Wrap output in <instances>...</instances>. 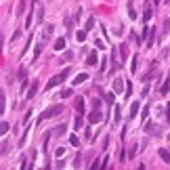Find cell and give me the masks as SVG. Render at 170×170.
Returning a JSON list of instances; mask_svg holds the SVG:
<instances>
[{
    "label": "cell",
    "mask_w": 170,
    "mask_h": 170,
    "mask_svg": "<svg viewBox=\"0 0 170 170\" xmlns=\"http://www.w3.org/2000/svg\"><path fill=\"white\" fill-rule=\"evenodd\" d=\"M97 63H99V55L93 50V53L88 55V59H86V65H90V67H93V65H97Z\"/></svg>",
    "instance_id": "52a82bcc"
},
{
    "label": "cell",
    "mask_w": 170,
    "mask_h": 170,
    "mask_svg": "<svg viewBox=\"0 0 170 170\" xmlns=\"http://www.w3.org/2000/svg\"><path fill=\"white\" fill-rule=\"evenodd\" d=\"M99 107H101V99H93V109H99Z\"/></svg>",
    "instance_id": "836d02e7"
},
{
    "label": "cell",
    "mask_w": 170,
    "mask_h": 170,
    "mask_svg": "<svg viewBox=\"0 0 170 170\" xmlns=\"http://www.w3.org/2000/svg\"><path fill=\"white\" fill-rule=\"evenodd\" d=\"M73 126H76V130H80V128L84 126V118H82V113H78V116H76V120H73Z\"/></svg>",
    "instance_id": "9a60e30c"
},
{
    "label": "cell",
    "mask_w": 170,
    "mask_h": 170,
    "mask_svg": "<svg viewBox=\"0 0 170 170\" xmlns=\"http://www.w3.org/2000/svg\"><path fill=\"white\" fill-rule=\"evenodd\" d=\"M9 128H11V126H9V122H2V124H0V132H2V134L9 132Z\"/></svg>",
    "instance_id": "83f0119b"
},
{
    "label": "cell",
    "mask_w": 170,
    "mask_h": 170,
    "mask_svg": "<svg viewBox=\"0 0 170 170\" xmlns=\"http://www.w3.org/2000/svg\"><path fill=\"white\" fill-rule=\"evenodd\" d=\"M63 57H65V59L69 61V59H72V57H73V55H72V50H65V55H63Z\"/></svg>",
    "instance_id": "ee69618b"
},
{
    "label": "cell",
    "mask_w": 170,
    "mask_h": 170,
    "mask_svg": "<svg viewBox=\"0 0 170 170\" xmlns=\"http://www.w3.org/2000/svg\"><path fill=\"white\" fill-rule=\"evenodd\" d=\"M86 32H90V30H95V17H90L88 21H86V27H84Z\"/></svg>",
    "instance_id": "cb8c5ba5"
},
{
    "label": "cell",
    "mask_w": 170,
    "mask_h": 170,
    "mask_svg": "<svg viewBox=\"0 0 170 170\" xmlns=\"http://www.w3.org/2000/svg\"><path fill=\"white\" fill-rule=\"evenodd\" d=\"M53 46H55V50H63L65 49V38H57Z\"/></svg>",
    "instance_id": "2e32d148"
},
{
    "label": "cell",
    "mask_w": 170,
    "mask_h": 170,
    "mask_svg": "<svg viewBox=\"0 0 170 170\" xmlns=\"http://www.w3.org/2000/svg\"><path fill=\"white\" fill-rule=\"evenodd\" d=\"M170 93V73L166 76V80H164V84L160 86V95H168Z\"/></svg>",
    "instance_id": "5b68a950"
},
{
    "label": "cell",
    "mask_w": 170,
    "mask_h": 170,
    "mask_svg": "<svg viewBox=\"0 0 170 170\" xmlns=\"http://www.w3.org/2000/svg\"><path fill=\"white\" fill-rule=\"evenodd\" d=\"M69 73H72V69H69V67L61 69V73H55V76H53V78L49 80V84H46V90H50V88H55V86H59L61 82H63V80H65V78L69 76Z\"/></svg>",
    "instance_id": "6da1fadb"
},
{
    "label": "cell",
    "mask_w": 170,
    "mask_h": 170,
    "mask_svg": "<svg viewBox=\"0 0 170 170\" xmlns=\"http://www.w3.org/2000/svg\"><path fill=\"white\" fill-rule=\"evenodd\" d=\"M130 93H132V84H130V82H128V84H126V97H128V95H130Z\"/></svg>",
    "instance_id": "b9f144b4"
},
{
    "label": "cell",
    "mask_w": 170,
    "mask_h": 170,
    "mask_svg": "<svg viewBox=\"0 0 170 170\" xmlns=\"http://www.w3.org/2000/svg\"><path fill=\"white\" fill-rule=\"evenodd\" d=\"M101 120H103V113L99 109H93L88 113V122H90V124H97V122H101Z\"/></svg>",
    "instance_id": "3957f363"
},
{
    "label": "cell",
    "mask_w": 170,
    "mask_h": 170,
    "mask_svg": "<svg viewBox=\"0 0 170 170\" xmlns=\"http://www.w3.org/2000/svg\"><path fill=\"white\" fill-rule=\"evenodd\" d=\"M53 30H55V25H50V23L44 25V32H42V42H44V40H46V38L53 34Z\"/></svg>",
    "instance_id": "30bf717a"
},
{
    "label": "cell",
    "mask_w": 170,
    "mask_h": 170,
    "mask_svg": "<svg viewBox=\"0 0 170 170\" xmlns=\"http://www.w3.org/2000/svg\"><path fill=\"white\" fill-rule=\"evenodd\" d=\"M145 130L149 134H153V132H156V124H153V122H147V124H145Z\"/></svg>",
    "instance_id": "484cf974"
},
{
    "label": "cell",
    "mask_w": 170,
    "mask_h": 170,
    "mask_svg": "<svg viewBox=\"0 0 170 170\" xmlns=\"http://www.w3.org/2000/svg\"><path fill=\"white\" fill-rule=\"evenodd\" d=\"M97 168H99V162H97V160H95V162L90 164V170H97Z\"/></svg>",
    "instance_id": "f6af8a7d"
},
{
    "label": "cell",
    "mask_w": 170,
    "mask_h": 170,
    "mask_svg": "<svg viewBox=\"0 0 170 170\" xmlns=\"http://www.w3.org/2000/svg\"><path fill=\"white\" fill-rule=\"evenodd\" d=\"M151 15H153V9H151V2L147 0V2H145V15H143V19L149 21V19H151Z\"/></svg>",
    "instance_id": "9c48e42d"
},
{
    "label": "cell",
    "mask_w": 170,
    "mask_h": 170,
    "mask_svg": "<svg viewBox=\"0 0 170 170\" xmlns=\"http://www.w3.org/2000/svg\"><path fill=\"white\" fill-rule=\"evenodd\" d=\"M4 109H6V97L0 95V113H4Z\"/></svg>",
    "instance_id": "d4e9b609"
},
{
    "label": "cell",
    "mask_w": 170,
    "mask_h": 170,
    "mask_svg": "<svg viewBox=\"0 0 170 170\" xmlns=\"http://www.w3.org/2000/svg\"><path fill=\"white\" fill-rule=\"evenodd\" d=\"M76 40L84 42V40H86V30H78V32H76Z\"/></svg>",
    "instance_id": "603a6c76"
},
{
    "label": "cell",
    "mask_w": 170,
    "mask_h": 170,
    "mask_svg": "<svg viewBox=\"0 0 170 170\" xmlns=\"http://www.w3.org/2000/svg\"><path fill=\"white\" fill-rule=\"evenodd\" d=\"M130 40H132V42H136V44H141V40H139V36H136V34H130Z\"/></svg>",
    "instance_id": "ab89813d"
},
{
    "label": "cell",
    "mask_w": 170,
    "mask_h": 170,
    "mask_svg": "<svg viewBox=\"0 0 170 170\" xmlns=\"http://www.w3.org/2000/svg\"><path fill=\"white\" fill-rule=\"evenodd\" d=\"M122 88H126L124 82H122V80H116V82H113V93H122Z\"/></svg>",
    "instance_id": "44dd1931"
},
{
    "label": "cell",
    "mask_w": 170,
    "mask_h": 170,
    "mask_svg": "<svg viewBox=\"0 0 170 170\" xmlns=\"http://www.w3.org/2000/svg\"><path fill=\"white\" fill-rule=\"evenodd\" d=\"M95 44H97V49H101V50L105 49V44H103V40H95Z\"/></svg>",
    "instance_id": "f35d334b"
},
{
    "label": "cell",
    "mask_w": 170,
    "mask_h": 170,
    "mask_svg": "<svg viewBox=\"0 0 170 170\" xmlns=\"http://www.w3.org/2000/svg\"><path fill=\"white\" fill-rule=\"evenodd\" d=\"M72 95H73V93H72V90H69V88H67V90H63V93H61V97H63V99L72 97Z\"/></svg>",
    "instance_id": "e575fe53"
},
{
    "label": "cell",
    "mask_w": 170,
    "mask_h": 170,
    "mask_svg": "<svg viewBox=\"0 0 170 170\" xmlns=\"http://www.w3.org/2000/svg\"><path fill=\"white\" fill-rule=\"evenodd\" d=\"M23 13H25V0H19V4H17V11H15V15H19V17H21Z\"/></svg>",
    "instance_id": "d6986e66"
},
{
    "label": "cell",
    "mask_w": 170,
    "mask_h": 170,
    "mask_svg": "<svg viewBox=\"0 0 170 170\" xmlns=\"http://www.w3.org/2000/svg\"><path fill=\"white\" fill-rule=\"evenodd\" d=\"M158 153H160V158L164 160V162H170V151L168 149H160Z\"/></svg>",
    "instance_id": "ffe728a7"
},
{
    "label": "cell",
    "mask_w": 170,
    "mask_h": 170,
    "mask_svg": "<svg viewBox=\"0 0 170 170\" xmlns=\"http://www.w3.org/2000/svg\"><path fill=\"white\" fill-rule=\"evenodd\" d=\"M76 111L84 116V99H82V97H78V99H76Z\"/></svg>",
    "instance_id": "4fadbf2b"
},
{
    "label": "cell",
    "mask_w": 170,
    "mask_h": 170,
    "mask_svg": "<svg viewBox=\"0 0 170 170\" xmlns=\"http://www.w3.org/2000/svg\"><path fill=\"white\" fill-rule=\"evenodd\" d=\"M126 59H128V50H126V44H120V61L124 63Z\"/></svg>",
    "instance_id": "e0dca14e"
},
{
    "label": "cell",
    "mask_w": 170,
    "mask_h": 170,
    "mask_svg": "<svg viewBox=\"0 0 170 170\" xmlns=\"http://www.w3.org/2000/svg\"><path fill=\"white\" fill-rule=\"evenodd\" d=\"M162 25H164V27H162V36H166V34H168V30H170V19H164Z\"/></svg>",
    "instance_id": "7402d4cb"
},
{
    "label": "cell",
    "mask_w": 170,
    "mask_h": 170,
    "mask_svg": "<svg viewBox=\"0 0 170 170\" xmlns=\"http://www.w3.org/2000/svg\"><path fill=\"white\" fill-rule=\"evenodd\" d=\"M156 27H149V32H147V40H145V46H153V40H156Z\"/></svg>",
    "instance_id": "277c9868"
},
{
    "label": "cell",
    "mask_w": 170,
    "mask_h": 170,
    "mask_svg": "<svg viewBox=\"0 0 170 170\" xmlns=\"http://www.w3.org/2000/svg\"><path fill=\"white\" fill-rule=\"evenodd\" d=\"M44 44V42H42ZM42 44H36V50H34V59H38L40 57V53H42Z\"/></svg>",
    "instance_id": "4dcf8cb0"
},
{
    "label": "cell",
    "mask_w": 170,
    "mask_h": 170,
    "mask_svg": "<svg viewBox=\"0 0 170 170\" xmlns=\"http://www.w3.org/2000/svg\"><path fill=\"white\" fill-rule=\"evenodd\" d=\"M86 80H88V73H78V76L73 78V86L82 84V82H86Z\"/></svg>",
    "instance_id": "7c38bea8"
},
{
    "label": "cell",
    "mask_w": 170,
    "mask_h": 170,
    "mask_svg": "<svg viewBox=\"0 0 170 170\" xmlns=\"http://www.w3.org/2000/svg\"><path fill=\"white\" fill-rule=\"evenodd\" d=\"M9 145H11L9 141H2V156H6V153H9Z\"/></svg>",
    "instance_id": "1f68e13d"
},
{
    "label": "cell",
    "mask_w": 170,
    "mask_h": 170,
    "mask_svg": "<svg viewBox=\"0 0 170 170\" xmlns=\"http://www.w3.org/2000/svg\"><path fill=\"white\" fill-rule=\"evenodd\" d=\"M139 109H141V105H139V103H136V101H134L132 105H130V111H128V120H132L134 116H136V113H139Z\"/></svg>",
    "instance_id": "ba28073f"
},
{
    "label": "cell",
    "mask_w": 170,
    "mask_h": 170,
    "mask_svg": "<svg viewBox=\"0 0 170 170\" xmlns=\"http://www.w3.org/2000/svg\"><path fill=\"white\" fill-rule=\"evenodd\" d=\"M32 111H34V109H27V111H25V116H23V124H27V122H30V118H32Z\"/></svg>",
    "instance_id": "d6a6232c"
},
{
    "label": "cell",
    "mask_w": 170,
    "mask_h": 170,
    "mask_svg": "<svg viewBox=\"0 0 170 170\" xmlns=\"http://www.w3.org/2000/svg\"><path fill=\"white\" fill-rule=\"evenodd\" d=\"M164 111H166V122H170V105H166V109Z\"/></svg>",
    "instance_id": "7bdbcfd3"
},
{
    "label": "cell",
    "mask_w": 170,
    "mask_h": 170,
    "mask_svg": "<svg viewBox=\"0 0 170 170\" xmlns=\"http://www.w3.org/2000/svg\"><path fill=\"white\" fill-rule=\"evenodd\" d=\"M130 65H132V73H136V69H139V55L132 57V63H130Z\"/></svg>",
    "instance_id": "4316f807"
},
{
    "label": "cell",
    "mask_w": 170,
    "mask_h": 170,
    "mask_svg": "<svg viewBox=\"0 0 170 170\" xmlns=\"http://www.w3.org/2000/svg\"><path fill=\"white\" fill-rule=\"evenodd\" d=\"M34 2H36V0H34Z\"/></svg>",
    "instance_id": "bcb514c9"
},
{
    "label": "cell",
    "mask_w": 170,
    "mask_h": 170,
    "mask_svg": "<svg viewBox=\"0 0 170 170\" xmlns=\"http://www.w3.org/2000/svg\"><path fill=\"white\" fill-rule=\"evenodd\" d=\"M69 143L78 147V136H76V134H72V136H69Z\"/></svg>",
    "instance_id": "d590c367"
},
{
    "label": "cell",
    "mask_w": 170,
    "mask_h": 170,
    "mask_svg": "<svg viewBox=\"0 0 170 170\" xmlns=\"http://www.w3.org/2000/svg\"><path fill=\"white\" fill-rule=\"evenodd\" d=\"M103 99H105L109 105H113V93H105V95H103Z\"/></svg>",
    "instance_id": "f1b7e54d"
},
{
    "label": "cell",
    "mask_w": 170,
    "mask_h": 170,
    "mask_svg": "<svg viewBox=\"0 0 170 170\" xmlns=\"http://www.w3.org/2000/svg\"><path fill=\"white\" fill-rule=\"evenodd\" d=\"M61 111H63V107H61V105H53V107H49V109L40 116V120H38V122H44V120H49V118H55V116H59Z\"/></svg>",
    "instance_id": "7a4b0ae2"
},
{
    "label": "cell",
    "mask_w": 170,
    "mask_h": 170,
    "mask_svg": "<svg viewBox=\"0 0 170 170\" xmlns=\"http://www.w3.org/2000/svg\"><path fill=\"white\" fill-rule=\"evenodd\" d=\"M120 118H122V109H120V107H116V113H113V120H116V124L120 122Z\"/></svg>",
    "instance_id": "f546056e"
},
{
    "label": "cell",
    "mask_w": 170,
    "mask_h": 170,
    "mask_svg": "<svg viewBox=\"0 0 170 170\" xmlns=\"http://www.w3.org/2000/svg\"><path fill=\"white\" fill-rule=\"evenodd\" d=\"M126 9H128V17H130V19H136V11H134V0H128V6H126Z\"/></svg>",
    "instance_id": "8fae6325"
},
{
    "label": "cell",
    "mask_w": 170,
    "mask_h": 170,
    "mask_svg": "<svg viewBox=\"0 0 170 170\" xmlns=\"http://www.w3.org/2000/svg\"><path fill=\"white\" fill-rule=\"evenodd\" d=\"M153 76H156V65H153V67H151V69H149V72H147L141 80H143V82H151V80H153Z\"/></svg>",
    "instance_id": "5bb4252c"
},
{
    "label": "cell",
    "mask_w": 170,
    "mask_h": 170,
    "mask_svg": "<svg viewBox=\"0 0 170 170\" xmlns=\"http://www.w3.org/2000/svg\"><path fill=\"white\" fill-rule=\"evenodd\" d=\"M141 116H143V120H145V118H147V116H149V107H147V105H145V109H143V111H141Z\"/></svg>",
    "instance_id": "60d3db41"
},
{
    "label": "cell",
    "mask_w": 170,
    "mask_h": 170,
    "mask_svg": "<svg viewBox=\"0 0 170 170\" xmlns=\"http://www.w3.org/2000/svg\"><path fill=\"white\" fill-rule=\"evenodd\" d=\"M65 128H67L65 124H61V126H55V130H53V134H57V136H63V134H65Z\"/></svg>",
    "instance_id": "ac0fdd59"
},
{
    "label": "cell",
    "mask_w": 170,
    "mask_h": 170,
    "mask_svg": "<svg viewBox=\"0 0 170 170\" xmlns=\"http://www.w3.org/2000/svg\"><path fill=\"white\" fill-rule=\"evenodd\" d=\"M134 153H136V145L130 147V151H128V158H134Z\"/></svg>",
    "instance_id": "74e56055"
},
{
    "label": "cell",
    "mask_w": 170,
    "mask_h": 170,
    "mask_svg": "<svg viewBox=\"0 0 170 170\" xmlns=\"http://www.w3.org/2000/svg\"><path fill=\"white\" fill-rule=\"evenodd\" d=\"M19 36H21V30H17V32H15V34L11 36V42H15V40H17Z\"/></svg>",
    "instance_id": "8d00e7d4"
},
{
    "label": "cell",
    "mask_w": 170,
    "mask_h": 170,
    "mask_svg": "<svg viewBox=\"0 0 170 170\" xmlns=\"http://www.w3.org/2000/svg\"><path fill=\"white\" fill-rule=\"evenodd\" d=\"M38 88H40V84H38V82H32V86H30V88H27V95H25V97H27V99H32V97H36V93H38Z\"/></svg>",
    "instance_id": "8992f818"
}]
</instances>
